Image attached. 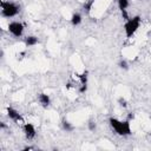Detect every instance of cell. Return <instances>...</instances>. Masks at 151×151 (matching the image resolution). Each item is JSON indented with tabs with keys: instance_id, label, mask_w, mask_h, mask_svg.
<instances>
[{
	"instance_id": "obj_1",
	"label": "cell",
	"mask_w": 151,
	"mask_h": 151,
	"mask_svg": "<svg viewBox=\"0 0 151 151\" xmlns=\"http://www.w3.org/2000/svg\"><path fill=\"white\" fill-rule=\"evenodd\" d=\"M109 123L111 125V127L114 130V132L119 136H129L131 134V127H130V120H118L117 118H110Z\"/></svg>"
},
{
	"instance_id": "obj_2",
	"label": "cell",
	"mask_w": 151,
	"mask_h": 151,
	"mask_svg": "<svg viewBox=\"0 0 151 151\" xmlns=\"http://www.w3.org/2000/svg\"><path fill=\"white\" fill-rule=\"evenodd\" d=\"M0 6H1V15L5 18L15 17L20 11V7L17 4L9 1H1Z\"/></svg>"
},
{
	"instance_id": "obj_3",
	"label": "cell",
	"mask_w": 151,
	"mask_h": 151,
	"mask_svg": "<svg viewBox=\"0 0 151 151\" xmlns=\"http://www.w3.org/2000/svg\"><path fill=\"white\" fill-rule=\"evenodd\" d=\"M140 21H142V18H140L139 15H136V17H133V18H130L129 20L125 21L124 29H125L126 38H131V37L136 33V31L139 28Z\"/></svg>"
},
{
	"instance_id": "obj_4",
	"label": "cell",
	"mask_w": 151,
	"mask_h": 151,
	"mask_svg": "<svg viewBox=\"0 0 151 151\" xmlns=\"http://www.w3.org/2000/svg\"><path fill=\"white\" fill-rule=\"evenodd\" d=\"M8 31H9L11 34H13L14 37L19 38L24 33V25L21 22H19V21H13V22H11L8 25Z\"/></svg>"
},
{
	"instance_id": "obj_5",
	"label": "cell",
	"mask_w": 151,
	"mask_h": 151,
	"mask_svg": "<svg viewBox=\"0 0 151 151\" xmlns=\"http://www.w3.org/2000/svg\"><path fill=\"white\" fill-rule=\"evenodd\" d=\"M24 132H25V134H26V137L28 138V139H32V138H34L35 137V127L31 124V123H26L25 125H24Z\"/></svg>"
},
{
	"instance_id": "obj_6",
	"label": "cell",
	"mask_w": 151,
	"mask_h": 151,
	"mask_svg": "<svg viewBox=\"0 0 151 151\" xmlns=\"http://www.w3.org/2000/svg\"><path fill=\"white\" fill-rule=\"evenodd\" d=\"M7 116L12 119V120H14V122H21V116H20V113L17 111V110H14L13 107H7Z\"/></svg>"
},
{
	"instance_id": "obj_7",
	"label": "cell",
	"mask_w": 151,
	"mask_h": 151,
	"mask_svg": "<svg viewBox=\"0 0 151 151\" xmlns=\"http://www.w3.org/2000/svg\"><path fill=\"white\" fill-rule=\"evenodd\" d=\"M39 101H40V104H41L44 107H47V106L50 105V103H51V99H50L48 94H46V93H40V94H39Z\"/></svg>"
},
{
	"instance_id": "obj_8",
	"label": "cell",
	"mask_w": 151,
	"mask_h": 151,
	"mask_svg": "<svg viewBox=\"0 0 151 151\" xmlns=\"http://www.w3.org/2000/svg\"><path fill=\"white\" fill-rule=\"evenodd\" d=\"M25 45L28 47V46H34V45H37L38 44V38L37 37H34V35H28V37H26L25 38Z\"/></svg>"
},
{
	"instance_id": "obj_9",
	"label": "cell",
	"mask_w": 151,
	"mask_h": 151,
	"mask_svg": "<svg viewBox=\"0 0 151 151\" xmlns=\"http://www.w3.org/2000/svg\"><path fill=\"white\" fill-rule=\"evenodd\" d=\"M81 15L79 14V13H74L73 15H72V18H71V24L73 25V26H78L80 22H81Z\"/></svg>"
},
{
	"instance_id": "obj_10",
	"label": "cell",
	"mask_w": 151,
	"mask_h": 151,
	"mask_svg": "<svg viewBox=\"0 0 151 151\" xmlns=\"http://www.w3.org/2000/svg\"><path fill=\"white\" fill-rule=\"evenodd\" d=\"M63 129H64L66 132H72V131L74 130V126H73L70 122H67V120H63Z\"/></svg>"
},
{
	"instance_id": "obj_11",
	"label": "cell",
	"mask_w": 151,
	"mask_h": 151,
	"mask_svg": "<svg viewBox=\"0 0 151 151\" xmlns=\"http://www.w3.org/2000/svg\"><path fill=\"white\" fill-rule=\"evenodd\" d=\"M118 1V7L120 11H125L129 7V0H117Z\"/></svg>"
},
{
	"instance_id": "obj_12",
	"label": "cell",
	"mask_w": 151,
	"mask_h": 151,
	"mask_svg": "<svg viewBox=\"0 0 151 151\" xmlns=\"http://www.w3.org/2000/svg\"><path fill=\"white\" fill-rule=\"evenodd\" d=\"M93 4H94V0H88V1H86V2L84 4V9L86 11V13H90V12H91Z\"/></svg>"
},
{
	"instance_id": "obj_13",
	"label": "cell",
	"mask_w": 151,
	"mask_h": 151,
	"mask_svg": "<svg viewBox=\"0 0 151 151\" xmlns=\"http://www.w3.org/2000/svg\"><path fill=\"white\" fill-rule=\"evenodd\" d=\"M80 79V84H87V72H84L78 76Z\"/></svg>"
},
{
	"instance_id": "obj_14",
	"label": "cell",
	"mask_w": 151,
	"mask_h": 151,
	"mask_svg": "<svg viewBox=\"0 0 151 151\" xmlns=\"http://www.w3.org/2000/svg\"><path fill=\"white\" fill-rule=\"evenodd\" d=\"M118 65H119V67L123 68V70H127V68H129V65H127V63H126L125 60H120Z\"/></svg>"
},
{
	"instance_id": "obj_15",
	"label": "cell",
	"mask_w": 151,
	"mask_h": 151,
	"mask_svg": "<svg viewBox=\"0 0 151 151\" xmlns=\"http://www.w3.org/2000/svg\"><path fill=\"white\" fill-rule=\"evenodd\" d=\"M96 127H97L96 123H94L93 120H90V122H88V130H90V131H94Z\"/></svg>"
},
{
	"instance_id": "obj_16",
	"label": "cell",
	"mask_w": 151,
	"mask_h": 151,
	"mask_svg": "<svg viewBox=\"0 0 151 151\" xmlns=\"http://www.w3.org/2000/svg\"><path fill=\"white\" fill-rule=\"evenodd\" d=\"M118 103H119V105L123 106V107H126V106H127V103H126V100H125L124 98H119V99H118Z\"/></svg>"
},
{
	"instance_id": "obj_17",
	"label": "cell",
	"mask_w": 151,
	"mask_h": 151,
	"mask_svg": "<svg viewBox=\"0 0 151 151\" xmlns=\"http://www.w3.org/2000/svg\"><path fill=\"white\" fill-rule=\"evenodd\" d=\"M86 90H87V84H81L80 87H79V92L84 93V92H86Z\"/></svg>"
},
{
	"instance_id": "obj_18",
	"label": "cell",
	"mask_w": 151,
	"mask_h": 151,
	"mask_svg": "<svg viewBox=\"0 0 151 151\" xmlns=\"http://www.w3.org/2000/svg\"><path fill=\"white\" fill-rule=\"evenodd\" d=\"M5 127H6V125L4 123H1V129H5Z\"/></svg>"
}]
</instances>
